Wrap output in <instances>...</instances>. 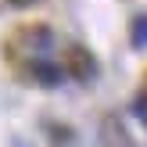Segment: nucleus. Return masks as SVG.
I'll return each instance as SVG.
<instances>
[{
	"label": "nucleus",
	"mask_w": 147,
	"mask_h": 147,
	"mask_svg": "<svg viewBox=\"0 0 147 147\" xmlns=\"http://www.w3.org/2000/svg\"><path fill=\"white\" fill-rule=\"evenodd\" d=\"M50 43H54V32H50L47 25H18L11 36H7V50H11V57H22L25 65L47 57Z\"/></svg>",
	"instance_id": "f257e3e1"
},
{
	"label": "nucleus",
	"mask_w": 147,
	"mask_h": 147,
	"mask_svg": "<svg viewBox=\"0 0 147 147\" xmlns=\"http://www.w3.org/2000/svg\"><path fill=\"white\" fill-rule=\"evenodd\" d=\"M65 72H68L72 79H79V83H90L93 76H97V57L90 54L86 47H68L65 50Z\"/></svg>",
	"instance_id": "f03ea898"
},
{
	"label": "nucleus",
	"mask_w": 147,
	"mask_h": 147,
	"mask_svg": "<svg viewBox=\"0 0 147 147\" xmlns=\"http://www.w3.org/2000/svg\"><path fill=\"white\" fill-rule=\"evenodd\" d=\"M100 147H136V140L129 136L126 122L119 115H104L100 119Z\"/></svg>",
	"instance_id": "7ed1b4c3"
},
{
	"label": "nucleus",
	"mask_w": 147,
	"mask_h": 147,
	"mask_svg": "<svg viewBox=\"0 0 147 147\" xmlns=\"http://www.w3.org/2000/svg\"><path fill=\"white\" fill-rule=\"evenodd\" d=\"M22 68H25V76L32 79V83H40V86H57L61 83V68H57L54 61H47V57L29 61V65H22Z\"/></svg>",
	"instance_id": "20e7f679"
},
{
	"label": "nucleus",
	"mask_w": 147,
	"mask_h": 147,
	"mask_svg": "<svg viewBox=\"0 0 147 147\" xmlns=\"http://www.w3.org/2000/svg\"><path fill=\"white\" fill-rule=\"evenodd\" d=\"M129 43H133V47H147V14L133 18V25H129Z\"/></svg>",
	"instance_id": "39448f33"
},
{
	"label": "nucleus",
	"mask_w": 147,
	"mask_h": 147,
	"mask_svg": "<svg viewBox=\"0 0 147 147\" xmlns=\"http://www.w3.org/2000/svg\"><path fill=\"white\" fill-rule=\"evenodd\" d=\"M133 111H136V115H140V119L147 122V93H144V97H136V104H133Z\"/></svg>",
	"instance_id": "423d86ee"
},
{
	"label": "nucleus",
	"mask_w": 147,
	"mask_h": 147,
	"mask_svg": "<svg viewBox=\"0 0 147 147\" xmlns=\"http://www.w3.org/2000/svg\"><path fill=\"white\" fill-rule=\"evenodd\" d=\"M7 4H14V7H29V4H36V0H7Z\"/></svg>",
	"instance_id": "0eeeda50"
}]
</instances>
